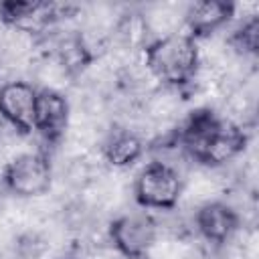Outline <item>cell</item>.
I'll list each match as a JSON object with an SVG mask.
<instances>
[{
	"label": "cell",
	"mask_w": 259,
	"mask_h": 259,
	"mask_svg": "<svg viewBox=\"0 0 259 259\" xmlns=\"http://www.w3.org/2000/svg\"><path fill=\"white\" fill-rule=\"evenodd\" d=\"M184 178L174 168L152 160L134 178V200L150 210H174L180 202Z\"/></svg>",
	"instance_id": "2"
},
{
	"label": "cell",
	"mask_w": 259,
	"mask_h": 259,
	"mask_svg": "<svg viewBox=\"0 0 259 259\" xmlns=\"http://www.w3.org/2000/svg\"><path fill=\"white\" fill-rule=\"evenodd\" d=\"M235 16L233 2H219V0H204L194 2L184 8V32L190 34L194 40L208 38L217 30H221L231 18Z\"/></svg>",
	"instance_id": "8"
},
{
	"label": "cell",
	"mask_w": 259,
	"mask_h": 259,
	"mask_svg": "<svg viewBox=\"0 0 259 259\" xmlns=\"http://www.w3.org/2000/svg\"><path fill=\"white\" fill-rule=\"evenodd\" d=\"M196 233L214 247L227 245L241 229V214L223 200H210L196 206L194 212Z\"/></svg>",
	"instance_id": "7"
},
{
	"label": "cell",
	"mask_w": 259,
	"mask_h": 259,
	"mask_svg": "<svg viewBox=\"0 0 259 259\" xmlns=\"http://www.w3.org/2000/svg\"><path fill=\"white\" fill-rule=\"evenodd\" d=\"M142 65L164 87L186 89L200 65V47L184 30L150 40L142 51Z\"/></svg>",
	"instance_id": "1"
},
{
	"label": "cell",
	"mask_w": 259,
	"mask_h": 259,
	"mask_svg": "<svg viewBox=\"0 0 259 259\" xmlns=\"http://www.w3.org/2000/svg\"><path fill=\"white\" fill-rule=\"evenodd\" d=\"M146 150V142L140 132L130 127H113L105 134L99 144V154L105 166L113 170H123L136 164Z\"/></svg>",
	"instance_id": "9"
},
{
	"label": "cell",
	"mask_w": 259,
	"mask_h": 259,
	"mask_svg": "<svg viewBox=\"0 0 259 259\" xmlns=\"http://www.w3.org/2000/svg\"><path fill=\"white\" fill-rule=\"evenodd\" d=\"M2 184L16 198H38L53 186V164L45 152H22L6 162Z\"/></svg>",
	"instance_id": "3"
},
{
	"label": "cell",
	"mask_w": 259,
	"mask_h": 259,
	"mask_svg": "<svg viewBox=\"0 0 259 259\" xmlns=\"http://www.w3.org/2000/svg\"><path fill=\"white\" fill-rule=\"evenodd\" d=\"M109 243L123 259H146L160 239L158 223L146 210L117 214L107 227Z\"/></svg>",
	"instance_id": "4"
},
{
	"label": "cell",
	"mask_w": 259,
	"mask_h": 259,
	"mask_svg": "<svg viewBox=\"0 0 259 259\" xmlns=\"http://www.w3.org/2000/svg\"><path fill=\"white\" fill-rule=\"evenodd\" d=\"M71 125V101L61 91L38 89L34 107V132L45 142L57 144L65 138Z\"/></svg>",
	"instance_id": "6"
},
{
	"label": "cell",
	"mask_w": 259,
	"mask_h": 259,
	"mask_svg": "<svg viewBox=\"0 0 259 259\" xmlns=\"http://www.w3.org/2000/svg\"><path fill=\"white\" fill-rule=\"evenodd\" d=\"M38 87L26 79L0 83V121L20 136L34 132V107Z\"/></svg>",
	"instance_id": "5"
},
{
	"label": "cell",
	"mask_w": 259,
	"mask_h": 259,
	"mask_svg": "<svg viewBox=\"0 0 259 259\" xmlns=\"http://www.w3.org/2000/svg\"><path fill=\"white\" fill-rule=\"evenodd\" d=\"M69 259H73V257H69Z\"/></svg>",
	"instance_id": "10"
}]
</instances>
